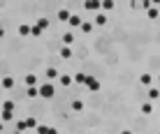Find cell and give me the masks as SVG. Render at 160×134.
Returning a JSON list of instances; mask_svg holds the SVG:
<instances>
[{"mask_svg":"<svg viewBox=\"0 0 160 134\" xmlns=\"http://www.w3.org/2000/svg\"><path fill=\"white\" fill-rule=\"evenodd\" d=\"M53 95H56L53 83H42V86H40V97L42 99H53Z\"/></svg>","mask_w":160,"mask_h":134,"instance_id":"cell-1","label":"cell"},{"mask_svg":"<svg viewBox=\"0 0 160 134\" xmlns=\"http://www.w3.org/2000/svg\"><path fill=\"white\" fill-rule=\"evenodd\" d=\"M86 88H88V90H91V93H98V90H100V81H98V79H95V76H91V74H88V81H86Z\"/></svg>","mask_w":160,"mask_h":134,"instance_id":"cell-2","label":"cell"},{"mask_svg":"<svg viewBox=\"0 0 160 134\" xmlns=\"http://www.w3.org/2000/svg\"><path fill=\"white\" fill-rule=\"evenodd\" d=\"M44 76H47V83H51V81L60 79V74H58V69H56V67H47V72H44Z\"/></svg>","mask_w":160,"mask_h":134,"instance_id":"cell-3","label":"cell"},{"mask_svg":"<svg viewBox=\"0 0 160 134\" xmlns=\"http://www.w3.org/2000/svg\"><path fill=\"white\" fill-rule=\"evenodd\" d=\"M84 9H88V12H98V9H102V2H98V0H86Z\"/></svg>","mask_w":160,"mask_h":134,"instance_id":"cell-4","label":"cell"},{"mask_svg":"<svg viewBox=\"0 0 160 134\" xmlns=\"http://www.w3.org/2000/svg\"><path fill=\"white\" fill-rule=\"evenodd\" d=\"M58 83L63 88H68V86H72L74 83V74H60V79H58Z\"/></svg>","mask_w":160,"mask_h":134,"instance_id":"cell-5","label":"cell"},{"mask_svg":"<svg viewBox=\"0 0 160 134\" xmlns=\"http://www.w3.org/2000/svg\"><path fill=\"white\" fill-rule=\"evenodd\" d=\"M0 86H2L5 90H12L14 88V76H2V79H0Z\"/></svg>","mask_w":160,"mask_h":134,"instance_id":"cell-6","label":"cell"},{"mask_svg":"<svg viewBox=\"0 0 160 134\" xmlns=\"http://www.w3.org/2000/svg\"><path fill=\"white\" fill-rule=\"evenodd\" d=\"M56 19H58V21H63V23H68V21L72 19V14H70V9H58Z\"/></svg>","mask_w":160,"mask_h":134,"instance_id":"cell-7","label":"cell"},{"mask_svg":"<svg viewBox=\"0 0 160 134\" xmlns=\"http://www.w3.org/2000/svg\"><path fill=\"white\" fill-rule=\"evenodd\" d=\"M81 23H84V19H81L79 14H72V19L68 21V26H70V28H81Z\"/></svg>","mask_w":160,"mask_h":134,"instance_id":"cell-8","label":"cell"},{"mask_svg":"<svg viewBox=\"0 0 160 134\" xmlns=\"http://www.w3.org/2000/svg\"><path fill=\"white\" fill-rule=\"evenodd\" d=\"M72 44H74V32L68 30V32L63 35V46H72Z\"/></svg>","mask_w":160,"mask_h":134,"instance_id":"cell-9","label":"cell"},{"mask_svg":"<svg viewBox=\"0 0 160 134\" xmlns=\"http://www.w3.org/2000/svg\"><path fill=\"white\" fill-rule=\"evenodd\" d=\"M23 81H26V86H28V88H35L37 86V74H26Z\"/></svg>","mask_w":160,"mask_h":134,"instance_id":"cell-10","label":"cell"},{"mask_svg":"<svg viewBox=\"0 0 160 134\" xmlns=\"http://www.w3.org/2000/svg\"><path fill=\"white\" fill-rule=\"evenodd\" d=\"M70 109H72L74 113H79V111H84V102H81V99H72V102H70Z\"/></svg>","mask_w":160,"mask_h":134,"instance_id":"cell-11","label":"cell"},{"mask_svg":"<svg viewBox=\"0 0 160 134\" xmlns=\"http://www.w3.org/2000/svg\"><path fill=\"white\" fill-rule=\"evenodd\" d=\"M93 28H95V23H93V21H84V23H81V32L91 35V32H93Z\"/></svg>","mask_w":160,"mask_h":134,"instance_id":"cell-12","label":"cell"},{"mask_svg":"<svg viewBox=\"0 0 160 134\" xmlns=\"http://www.w3.org/2000/svg\"><path fill=\"white\" fill-rule=\"evenodd\" d=\"M26 97H30V99L40 97V86H35V88H28V90H26Z\"/></svg>","mask_w":160,"mask_h":134,"instance_id":"cell-13","label":"cell"},{"mask_svg":"<svg viewBox=\"0 0 160 134\" xmlns=\"http://www.w3.org/2000/svg\"><path fill=\"white\" fill-rule=\"evenodd\" d=\"M0 109H2V111H12V113H14V109H16V104L12 102V99H5V102H2V107H0Z\"/></svg>","mask_w":160,"mask_h":134,"instance_id":"cell-14","label":"cell"},{"mask_svg":"<svg viewBox=\"0 0 160 134\" xmlns=\"http://www.w3.org/2000/svg\"><path fill=\"white\" fill-rule=\"evenodd\" d=\"M0 120H2V122L14 120V113H12V111H0Z\"/></svg>","mask_w":160,"mask_h":134,"instance_id":"cell-15","label":"cell"},{"mask_svg":"<svg viewBox=\"0 0 160 134\" xmlns=\"http://www.w3.org/2000/svg\"><path fill=\"white\" fill-rule=\"evenodd\" d=\"M107 21H109V19H107V16H104V14H98V16H95V21H93V23L102 28V26H107Z\"/></svg>","mask_w":160,"mask_h":134,"instance_id":"cell-16","label":"cell"},{"mask_svg":"<svg viewBox=\"0 0 160 134\" xmlns=\"http://www.w3.org/2000/svg\"><path fill=\"white\" fill-rule=\"evenodd\" d=\"M139 83H142V86H151V83H153V76H151V74H142V76H139Z\"/></svg>","mask_w":160,"mask_h":134,"instance_id":"cell-17","label":"cell"},{"mask_svg":"<svg viewBox=\"0 0 160 134\" xmlns=\"http://www.w3.org/2000/svg\"><path fill=\"white\" fill-rule=\"evenodd\" d=\"M88 81V74H84V72H77L74 74V83H86Z\"/></svg>","mask_w":160,"mask_h":134,"instance_id":"cell-18","label":"cell"},{"mask_svg":"<svg viewBox=\"0 0 160 134\" xmlns=\"http://www.w3.org/2000/svg\"><path fill=\"white\" fill-rule=\"evenodd\" d=\"M60 58H63V60L72 58V49H70V46H63V49H60Z\"/></svg>","mask_w":160,"mask_h":134,"instance_id":"cell-19","label":"cell"},{"mask_svg":"<svg viewBox=\"0 0 160 134\" xmlns=\"http://www.w3.org/2000/svg\"><path fill=\"white\" fill-rule=\"evenodd\" d=\"M26 125H28V130H37V125H40V122L32 118V116H28V118H26Z\"/></svg>","mask_w":160,"mask_h":134,"instance_id":"cell-20","label":"cell"},{"mask_svg":"<svg viewBox=\"0 0 160 134\" xmlns=\"http://www.w3.org/2000/svg\"><path fill=\"white\" fill-rule=\"evenodd\" d=\"M19 35H21V37H28V35H30V26H26V23L19 26Z\"/></svg>","mask_w":160,"mask_h":134,"instance_id":"cell-21","label":"cell"},{"mask_svg":"<svg viewBox=\"0 0 160 134\" xmlns=\"http://www.w3.org/2000/svg\"><path fill=\"white\" fill-rule=\"evenodd\" d=\"M139 111H142V113H146V116H148V113L153 111V104H151V102H144V104H142V109H139Z\"/></svg>","mask_w":160,"mask_h":134,"instance_id":"cell-22","label":"cell"},{"mask_svg":"<svg viewBox=\"0 0 160 134\" xmlns=\"http://www.w3.org/2000/svg\"><path fill=\"white\" fill-rule=\"evenodd\" d=\"M114 7H116V5H114V0H104V2H102V9H104V12H112Z\"/></svg>","mask_w":160,"mask_h":134,"instance_id":"cell-23","label":"cell"},{"mask_svg":"<svg viewBox=\"0 0 160 134\" xmlns=\"http://www.w3.org/2000/svg\"><path fill=\"white\" fill-rule=\"evenodd\" d=\"M30 35H32V37H40V35H42V28L37 26V23H35V26H30Z\"/></svg>","mask_w":160,"mask_h":134,"instance_id":"cell-24","label":"cell"},{"mask_svg":"<svg viewBox=\"0 0 160 134\" xmlns=\"http://www.w3.org/2000/svg\"><path fill=\"white\" fill-rule=\"evenodd\" d=\"M160 97V90L158 88H148V99H158Z\"/></svg>","mask_w":160,"mask_h":134,"instance_id":"cell-25","label":"cell"},{"mask_svg":"<svg viewBox=\"0 0 160 134\" xmlns=\"http://www.w3.org/2000/svg\"><path fill=\"white\" fill-rule=\"evenodd\" d=\"M26 130H28L26 120H16V132H26Z\"/></svg>","mask_w":160,"mask_h":134,"instance_id":"cell-26","label":"cell"},{"mask_svg":"<svg viewBox=\"0 0 160 134\" xmlns=\"http://www.w3.org/2000/svg\"><path fill=\"white\" fill-rule=\"evenodd\" d=\"M37 26H40L42 30H47V28L51 26V21H49V19H40V21H37Z\"/></svg>","mask_w":160,"mask_h":134,"instance_id":"cell-27","label":"cell"},{"mask_svg":"<svg viewBox=\"0 0 160 134\" xmlns=\"http://www.w3.org/2000/svg\"><path fill=\"white\" fill-rule=\"evenodd\" d=\"M35 132H37V134H47V132H49V125H37Z\"/></svg>","mask_w":160,"mask_h":134,"instance_id":"cell-28","label":"cell"},{"mask_svg":"<svg viewBox=\"0 0 160 134\" xmlns=\"http://www.w3.org/2000/svg\"><path fill=\"white\" fill-rule=\"evenodd\" d=\"M146 14H148V19H158V9H156V7H151Z\"/></svg>","mask_w":160,"mask_h":134,"instance_id":"cell-29","label":"cell"},{"mask_svg":"<svg viewBox=\"0 0 160 134\" xmlns=\"http://www.w3.org/2000/svg\"><path fill=\"white\" fill-rule=\"evenodd\" d=\"M47 134H58V130H56V127H49V132Z\"/></svg>","mask_w":160,"mask_h":134,"instance_id":"cell-30","label":"cell"},{"mask_svg":"<svg viewBox=\"0 0 160 134\" xmlns=\"http://www.w3.org/2000/svg\"><path fill=\"white\" fill-rule=\"evenodd\" d=\"M121 134H132V130H123V132H121Z\"/></svg>","mask_w":160,"mask_h":134,"instance_id":"cell-31","label":"cell"},{"mask_svg":"<svg viewBox=\"0 0 160 134\" xmlns=\"http://www.w3.org/2000/svg\"><path fill=\"white\" fill-rule=\"evenodd\" d=\"M2 130H5V122H2V120H0V132H2Z\"/></svg>","mask_w":160,"mask_h":134,"instance_id":"cell-32","label":"cell"},{"mask_svg":"<svg viewBox=\"0 0 160 134\" xmlns=\"http://www.w3.org/2000/svg\"><path fill=\"white\" fill-rule=\"evenodd\" d=\"M0 37H5V28H0Z\"/></svg>","mask_w":160,"mask_h":134,"instance_id":"cell-33","label":"cell"},{"mask_svg":"<svg viewBox=\"0 0 160 134\" xmlns=\"http://www.w3.org/2000/svg\"><path fill=\"white\" fill-rule=\"evenodd\" d=\"M158 83H160V74H158Z\"/></svg>","mask_w":160,"mask_h":134,"instance_id":"cell-34","label":"cell"},{"mask_svg":"<svg viewBox=\"0 0 160 134\" xmlns=\"http://www.w3.org/2000/svg\"><path fill=\"white\" fill-rule=\"evenodd\" d=\"M100 134H107V132H100Z\"/></svg>","mask_w":160,"mask_h":134,"instance_id":"cell-35","label":"cell"},{"mask_svg":"<svg viewBox=\"0 0 160 134\" xmlns=\"http://www.w3.org/2000/svg\"><path fill=\"white\" fill-rule=\"evenodd\" d=\"M0 107H2V102H0Z\"/></svg>","mask_w":160,"mask_h":134,"instance_id":"cell-36","label":"cell"}]
</instances>
